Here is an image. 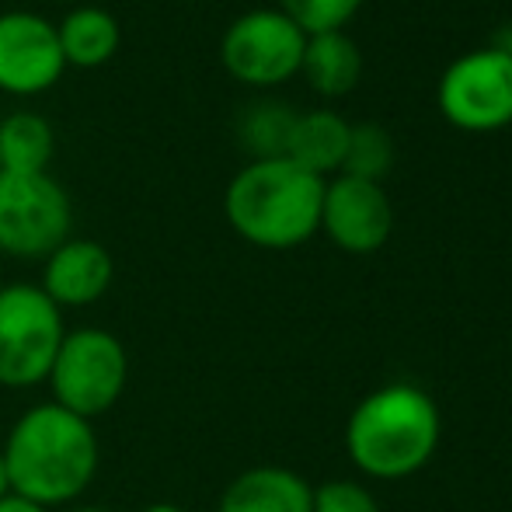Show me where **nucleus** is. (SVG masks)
I'll list each match as a JSON object with an SVG mask.
<instances>
[{
	"label": "nucleus",
	"mask_w": 512,
	"mask_h": 512,
	"mask_svg": "<svg viewBox=\"0 0 512 512\" xmlns=\"http://www.w3.org/2000/svg\"><path fill=\"white\" fill-rule=\"evenodd\" d=\"M53 401L81 418H98L119 405L129 384V356L126 345L105 328H77L67 331L53 370L46 377Z\"/></svg>",
	"instance_id": "5"
},
{
	"label": "nucleus",
	"mask_w": 512,
	"mask_h": 512,
	"mask_svg": "<svg viewBox=\"0 0 512 512\" xmlns=\"http://www.w3.org/2000/svg\"><path fill=\"white\" fill-rule=\"evenodd\" d=\"M436 108L460 133H499L512 122V56L495 46L471 49L443 70Z\"/></svg>",
	"instance_id": "6"
},
{
	"label": "nucleus",
	"mask_w": 512,
	"mask_h": 512,
	"mask_svg": "<svg viewBox=\"0 0 512 512\" xmlns=\"http://www.w3.org/2000/svg\"><path fill=\"white\" fill-rule=\"evenodd\" d=\"M63 335V310L39 286H0V387L25 391L46 384Z\"/></svg>",
	"instance_id": "4"
},
{
	"label": "nucleus",
	"mask_w": 512,
	"mask_h": 512,
	"mask_svg": "<svg viewBox=\"0 0 512 512\" xmlns=\"http://www.w3.org/2000/svg\"><path fill=\"white\" fill-rule=\"evenodd\" d=\"M67 70L56 25L32 11L0 14V91L42 95Z\"/></svg>",
	"instance_id": "10"
},
{
	"label": "nucleus",
	"mask_w": 512,
	"mask_h": 512,
	"mask_svg": "<svg viewBox=\"0 0 512 512\" xmlns=\"http://www.w3.org/2000/svg\"><path fill=\"white\" fill-rule=\"evenodd\" d=\"M293 122H297V112H293L286 102H276V98L251 102L244 108L241 122H237V140H241V147L248 150L255 161L286 157V143H290Z\"/></svg>",
	"instance_id": "17"
},
{
	"label": "nucleus",
	"mask_w": 512,
	"mask_h": 512,
	"mask_svg": "<svg viewBox=\"0 0 512 512\" xmlns=\"http://www.w3.org/2000/svg\"><path fill=\"white\" fill-rule=\"evenodd\" d=\"M63 60L74 67H102L119 49V21L105 7H77L56 25Z\"/></svg>",
	"instance_id": "15"
},
{
	"label": "nucleus",
	"mask_w": 512,
	"mask_h": 512,
	"mask_svg": "<svg viewBox=\"0 0 512 512\" xmlns=\"http://www.w3.org/2000/svg\"><path fill=\"white\" fill-rule=\"evenodd\" d=\"M310 512H380V502L363 481L331 478L314 488V506Z\"/></svg>",
	"instance_id": "20"
},
{
	"label": "nucleus",
	"mask_w": 512,
	"mask_h": 512,
	"mask_svg": "<svg viewBox=\"0 0 512 512\" xmlns=\"http://www.w3.org/2000/svg\"><path fill=\"white\" fill-rule=\"evenodd\" d=\"M11 495V478H7V464H4V453H0V499Z\"/></svg>",
	"instance_id": "23"
},
{
	"label": "nucleus",
	"mask_w": 512,
	"mask_h": 512,
	"mask_svg": "<svg viewBox=\"0 0 512 512\" xmlns=\"http://www.w3.org/2000/svg\"><path fill=\"white\" fill-rule=\"evenodd\" d=\"M321 230L345 255H373L391 241L394 206L380 182L335 175L324 182Z\"/></svg>",
	"instance_id": "9"
},
{
	"label": "nucleus",
	"mask_w": 512,
	"mask_h": 512,
	"mask_svg": "<svg viewBox=\"0 0 512 512\" xmlns=\"http://www.w3.org/2000/svg\"><path fill=\"white\" fill-rule=\"evenodd\" d=\"M56 136L42 115L14 112L0 122V171L11 175H42L53 161Z\"/></svg>",
	"instance_id": "16"
},
{
	"label": "nucleus",
	"mask_w": 512,
	"mask_h": 512,
	"mask_svg": "<svg viewBox=\"0 0 512 512\" xmlns=\"http://www.w3.org/2000/svg\"><path fill=\"white\" fill-rule=\"evenodd\" d=\"M394 168V140L380 122H356L349 133V150L338 175L363 178V182H384Z\"/></svg>",
	"instance_id": "18"
},
{
	"label": "nucleus",
	"mask_w": 512,
	"mask_h": 512,
	"mask_svg": "<svg viewBox=\"0 0 512 512\" xmlns=\"http://www.w3.org/2000/svg\"><path fill=\"white\" fill-rule=\"evenodd\" d=\"M324 178L290 157L251 161L230 178L223 213L241 241L265 251H290L321 230Z\"/></svg>",
	"instance_id": "3"
},
{
	"label": "nucleus",
	"mask_w": 512,
	"mask_h": 512,
	"mask_svg": "<svg viewBox=\"0 0 512 512\" xmlns=\"http://www.w3.org/2000/svg\"><path fill=\"white\" fill-rule=\"evenodd\" d=\"M307 35L279 7H255L230 21L220 42L227 74L251 88H276L300 74Z\"/></svg>",
	"instance_id": "8"
},
{
	"label": "nucleus",
	"mask_w": 512,
	"mask_h": 512,
	"mask_svg": "<svg viewBox=\"0 0 512 512\" xmlns=\"http://www.w3.org/2000/svg\"><path fill=\"white\" fill-rule=\"evenodd\" d=\"M74 209L56 178L0 171V251L11 258H49L70 237Z\"/></svg>",
	"instance_id": "7"
},
{
	"label": "nucleus",
	"mask_w": 512,
	"mask_h": 512,
	"mask_svg": "<svg viewBox=\"0 0 512 512\" xmlns=\"http://www.w3.org/2000/svg\"><path fill=\"white\" fill-rule=\"evenodd\" d=\"M70 512H108L102 506H77V509H70Z\"/></svg>",
	"instance_id": "24"
},
{
	"label": "nucleus",
	"mask_w": 512,
	"mask_h": 512,
	"mask_svg": "<svg viewBox=\"0 0 512 512\" xmlns=\"http://www.w3.org/2000/svg\"><path fill=\"white\" fill-rule=\"evenodd\" d=\"M349 133L352 126L338 112L314 108V112L297 115L290 143H286V157L317 178L338 175L345 164V150H349Z\"/></svg>",
	"instance_id": "13"
},
{
	"label": "nucleus",
	"mask_w": 512,
	"mask_h": 512,
	"mask_svg": "<svg viewBox=\"0 0 512 512\" xmlns=\"http://www.w3.org/2000/svg\"><path fill=\"white\" fill-rule=\"evenodd\" d=\"M443 415L415 384H384L370 391L345 422V453L363 478L405 481L439 450Z\"/></svg>",
	"instance_id": "2"
},
{
	"label": "nucleus",
	"mask_w": 512,
	"mask_h": 512,
	"mask_svg": "<svg viewBox=\"0 0 512 512\" xmlns=\"http://www.w3.org/2000/svg\"><path fill=\"white\" fill-rule=\"evenodd\" d=\"M140 512H185L178 502H150V506H143Z\"/></svg>",
	"instance_id": "22"
},
{
	"label": "nucleus",
	"mask_w": 512,
	"mask_h": 512,
	"mask_svg": "<svg viewBox=\"0 0 512 512\" xmlns=\"http://www.w3.org/2000/svg\"><path fill=\"white\" fill-rule=\"evenodd\" d=\"M314 488L290 467L262 464L241 471L223 488L216 512H310Z\"/></svg>",
	"instance_id": "12"
},
{
	"label": "nucleus",
	"mask_w": 512,
	"mask_h": 512,
	"mask_svg": "<svg viewBox=\"0 0 512 512\" xmlns=\"http://www.w3.org/2000/svg\"><path fill=\"white\" fill-rule=\"evenodd\" d=\"M115 279V262L105 244L88 237H67L53 255L46 258L39 290L56 307H91L108 293Z\"/></svg>",
	"instance_id": "11"
},
{
	"label": "nucleus",
	"mask_w": 512,
	"mask_h": 512,
	"mask_svg": "<svg viewBox=\"0 0 512 512\" xmlns=\"http://www.w3.org/2000/svg\"><path fill=\"white\" fill-rule=\"evenodd\" d=\"M300 74L321 98H342L363 77V53H359L356 39L345 32H321L307 35L304 60H300Z\"/></svg>",
	"instance_id": "14"
},
{
	"label": "nucleus",
	"mask_w": 512,
	"mask_h": 512,
	"mask_svg": "<svg viewBox=\"0 0 512 512\" xmlns=\"http://www.w3.org/2000/svg\"><path fill=\"white\" fill-rule=\"evenodd\" d=\"M0 512H49V509H42V506H35V502H28V499H21V495H4L0 499Z\"/></svg>",
	"instance_id": "21"
},
{
	"label": "nucleus",
	"mask_w": 512,
	"mask_h": 512,
	"mask_svg": "<svg viewBox=\"0 0 512 512\" xmlns=\"http://www.w3.org/2000/svg\"><path fill=\"white\" fill-rule=\"evenodd\" d=\"M359 7H363V0H279V11L304 35L345 32V25L356 18Z\"/></svg>",
	"instance_id": "19"
},
{
	"label": "nucleus",
	"mask_w": 512,
	"mask_h": 512,
	"mask_svg": "<svg viewBox=\"0 0 512 512\" xmlns=\"http://www.w3.org/2000/svg\"><path fill=\"white\" fill-rule=\"evenodd\" d=\"M11 492L42 509L70 506L91 488L102 464V443L88 418L42 401L21 411L4 446Z\"/></svg>",
	"instance_id": "1"
}]
</instances>
